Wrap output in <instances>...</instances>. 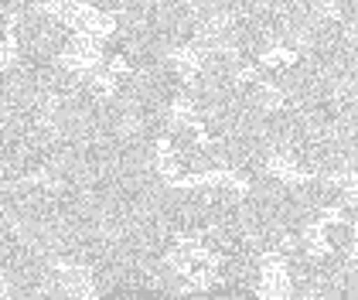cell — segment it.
<instances>
[{
  "label": "cell",
  "instance_id": "6da1fadb",
  "mask_svg": "<svg viewBox=\"0 0 358 300\" xmlns=\"http://www.w3.org/2000/svg\"><path fill=\"white\" fill-rule=\"evenodd\" d=\"M14 38H17V58H28V62H55L58 55H65L69 41H72V27L65 21H58L55 14L48 10H34L17 17L14 27Z\"/></svg>",
  "mask_w": 358,
  "mask_h": 300
},
{
  "label": "cell",
  "instance_id": "7a4b0ae2",
  "mask_svg": "<svg viewBox=\"0 0 358 300\" xmlns=\"http://www.w3.org/2000/svg\"><path fill=\"white\" fill-rule=\"evenodd\" d=\"M321 239H324V245L334 249V252L352 256V252H355V243H358V229L352 222H345V218H334V222H324V225H321Z\"/></svg>",
  "mask_w": 358,
  "mask_h": 300
}]
</instances>
